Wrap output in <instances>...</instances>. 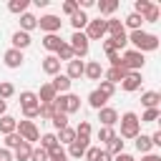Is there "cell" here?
I'll return each mask as SVG.
<instances>
[{
	"label": "cell",
	"instance_id": "1",
	"mask_svg": "<svg viewBox=\"0 0 161 161\" xmlns=\"http://www.w3.org/2000/svg\"><path fill=\"white\" fill-rule=\"evenodd\" d=\"M128 43H131V45H133V50H138V53H151V50H156V48H158V35L146 33V30L141 28V30L128 33Z\"/></svg>",
	"mask_w": 161,
	"mask_h": 161
},
{
	"label": "cell",
	"instance_id": "2",
	"mask_svg": "<svg viewBox=\"0 0 161 161\" xmlns=\"http://www.w3.org/2000/svg\"><path fill=\"white\" fill-rule=\"evenodd\" d=\"M118 123H121V138L123 141H133L141 133V121L133 111H126L123 116H118Z\"/></svg>",
	"mask_w": 161,
	"mask_h": 161
},
{
	"label": "cell",
	"instance_id": "3",
	"mask_svg": "<svg viewBox=\"0 0 161 161\" xmlns=\"http://www.w3.org/2000/svg\"><path fill=\"white\" fill-rule=\"evenodd\" d=\"M53 108H55V111H60V113H65V116H70V113L80 111V96H75V93H63V96H55Z\"/></svg>",
	"mask_w": 161,
	"mask_h": 161
},
{
	"label": "cell",
	"instance_id": "4",
	"mask_svg": "<svg viewBox=\"0 0 161 161\" xmlns=\"http://www.w3.org/2000/svg\"><path fill=\"white\" fill-rule=\"evenodd\" d=\"M143 63H146L143 53H138V50H133V48H131V50H123V53H121V65H123V68H126L128 73H131V70H133V73H141Z\"/></svg>",
	"mask_w": 161,
	"mask_h": 161
},
{
	"label": "cell",
	"instance_id": "5",
	"mask_svg": "<svg viewBox=\"0 0 161 161\" xmlns=\"http://www.w3.org/2000/svg\"><path fill=\"white\" fill-rule=\"evenodd\" d=\"M15 133L23 138V141H28V143H33V141H40V131H38V126L33 123V121H18V126H15Z\"/></svg>",
	"mask_w": 161,
	"mask_h": 161
},
{
	"label": "cell",
	"instance_id": "6",
	"mask_svg": "<svg viewBox=\"0 0 161 161\" xmlns=\"http://www.w3.org/2000/svg\"><path fill=\"white\" fill-rule=\"evenodd\" d=\"M70 50H73V55L80 60V58H86L88 55V48H91V40L86 38V33H73L70 35Z\"/></svg>",
	"mask_w": 161,
	"mask_h": 161
},
{
	"label": "cell",
	"instance_id": "7",
	"mask_svg": "<svg viewBox=\"0 0 161 161\" xmlns=\"http://www.w3.org/2000/svg\"><path fill=\"white\" fill-rule=\"evenodd\" d=\"M83 33H86L88 40H103V38H106V20H103V18L88 20V25H86Z\"/></svg>",
	"mask_w": 161,
	"mask_h": 161
},
{
	"label": "cell",
	"instance_id": "8",
	"mask_svg": "<svg viewBox=\"0 0 161 161\" xmlns=\"http://www.w3.org/2000/svg\"><path fill=\"white\" fill-rule=\"evenodd\" d=\"M38 28L48 35V33H58L60 28H63V20H60V15H43V18H38Z\"/></svg>",
	"mask_w": 161,
	"mask_h": 161
},
{
	"label": "cell",
	"instance_id": "9",
	"mask_svg": "<svg viewBox=\"0 0 161 161\" xmlns=\"http://www.w3.org/2000/svg\"><path fill=\"white\" fill-rule=\"evenodd\" d=\"M98 121H101V126L113 128V126L118 123V111H116L113 106H103V108L98 111Z\"/></svg>",
	"mask_w": 161,
	"mask_h": 161
},
{
	"label": "cell",
	"instance_id": "10",
	"mask_svg": "<svg viewBox=\"0 0 161 161\" xmlns=\"http://www.w3.org/2000/svg\"><path fill=\"white\" fill-rule=\"evenodd\" d=\"M50 86H53V91H55L58 96H63V93H70V86H73V80H70L65 73H58V75H53Z\"/></svg>",
	"mask_w": 161,
	"mask_h": 161
},
{
	"label": "cell",
	"instance_id": "11",
	"mask_svg": "<svg viewBox=\"0 0 161 161\" xmlns=\"http://www.w3.org/2000/svg\"><path fill=\"white\" fill-rule=\"evenodd\" d=\"M141 83H143V78H141V73H126V78L121 80V88L126 91V93H133V91H138L141 88Z\"/></svg>",
	"mask_w": 161,
	"mask_h": 161
},
{
	"label": "cell",
	"instance_id": "12",
	"mask_svg": "<svg viewBox=\"0 0 161 161\" xmlns=\"http://www.w3.org/2000/svg\"><path fill=\"white\" fill-rule=\"evenodd\" d=\"M88 146H91V138H75V141L68 146V151H65V153H68L70 158H80V156L86 153V148H88Z\"/></svg>",
	"mask_w": 161,
	"mask_h": 161
},
{
	"label": "cell",
	"instance_id": "13",
	"mask_svg": "<svg viewBox=\"0 0 161 161\" xmlns=\"http://www.w3.org/2000/svg\"><path fill=\"white\" fill-rule=\"evenodd\" d=\"M3 60H5V65H8V68H20V65H23V60H25V55H23V50L10 48V50H5Z\"/></svg>",
	"mask_w": 161,
	"mask_h": 161
},
{
	"label": "cell",
	"instance_id": "14",
	"mask_svg": "<svg viewBox=\"0 0 161 161\" xmlns=\"http://www.w3.org/2000/svg\"><path fill=\"white\" fill-rule=\"evenodd\" d=\"M10 43H13V48H15V50H25V48L33 43V38H30V33L15 30V33H13V38H10Z\"/></svg>",
	"mask_w": 161,
	"mask_h": 161
},
{
	"label": "cell",
	"instance_id": "15",
	"mask_svg": "<svg viewBox=\"0 0 161 161\" xmlns=\"http://www.w3.org/2000/svg\"><path fill=\"white\" fill-rule=\"evenodd\" d=\"M83 70H86V63H83V60H78V58H73V60H68L65 75H68L70 80H78V78L83 75Z\"/></svg>",
	"mask_w": 161,
	"mask_h": 161
},
{
	"label": "cell",
	"instance_id": "16",
	"mask_svg": "<svg viewBox=\"0 0 161 161\" xmlns=\"http://www.w3.org/2000/svg\"><path fill=\"white\" fill-rule=\"evenodd\" d=\"M83 75H86L88 80H101V78H103V65H101L98 60H88Z\"/></svg>",
	"mask_w": 161,
	"mask_h": 161
},
{
	"label": "cell",
	"instance_id": "17",
	"mask_svg": "<svg viewBox=\"0 0 161 161\" xmlns=\"http://www.w3.org/2000/svg\"><path fill=\"white\" fill-rule=\"evenodd\" d=\"M126 73H128V70H126L123 65H116V68L103 70V80H108V83H113V86H116V83H121V80L126 78Z\"/></svg>",
	"mask_w": 161,
	"mask_h": 161
},
{
	"label": "cell",
	"instance_id": "18",
	"mask_svg": "<svg viewBox=\"0 0 161 161\" xmlns=\"http://www.w3.org/2000/svg\"><path fill=\"white\" fill-rule=\"evenodd\" d=\"M40 68H43V73H48V75H58V73H60V60H58L55 55H45L43 63H40Z\"/></svg>",
	"mask_w": 161,
	"mask_h": 161
},
{
	"label": "cell",
	"instance_id": "19",
	"mask_svg": "<svg viewBox=\"0 0 161 161\" xmlns=\"http://www.w3.org/2000/svg\"><path fill=\"white\" fill-rule=\"evenodd\" d=\"M88 15L83 13V10H78V13H73L70 15V25H73V33H83L86 30V25H88Z\"/></svg>",
	"mask_w": 161,
	"mask_h": 161
},
{
	"label": "cell",
	"instance_id": "20",
	"mask_svg": "<svg viewBox=\"0 0 161 161\" xmlns=\"http://www.w3.org/2000/svg\"><path fill=\"white\" fill-rule=\"evenodd\" d=\"M158 103H161V93H158V91H146V93H141V106H143V108H158Z\"/></svg>",
	"mask_w": 161,
	"mask_h": 161
},
{
	"label": "cell",
	"instance_id": "21",
	"mask_svg": "<svg viewBox=\"0 0 161 161\" xmlns=\"http://www.w3.org/2000/svg\"><path fill=\"white\" fill-rule=\"evenodd\" d=\"M63 43H65V40H60V35H58V33H48V35H43V48H45V50H50V53H55Z\"/></svg>",
	"mask_w": 161,
	"mask_h": 161
},
{
	"label": "cell",
	"instance_id": "22",
	"mask_svg": "<svg viewBox=\"0 0 161 161\" xmlns=\"http://www.w3.org/2000/svg\"><path fill=\"white\" fill-rule=\"evenodd\" d=\"M35 96H38V103H53L58 93L53 91V86H50V83H43V86H40V91H38Z\"/></svg>",
	"mask_w": 161,
	"mask_h": 161
},
{
	"label": "cell",
	"instance_id": "23",
	"mask_svg": "<svg viewBox=\"0 0 161 161\" xmlns=\"http://www.w3.org/2000/svg\"><path fill=\"white\" fill-rule=\"evenodd\" d=\"M30 153H33V143L23 141V143L13 151V161H30Z\"/></svg>",
	"mask_w": 161,
	"mask_h": 161
},
{
	"label": "cell",
	"instance_id": "24",
	"mask_svg": "<svg viewBox=\"0 0 161 161\" xmlns=\"http://www.w3.org/2000/svg\"><path fill=\"white\" fill-rule=\"evenodd\" d=\"M55 138H58V143H60V146H70V143L75 141V128L65 126V128H60V131L55 133Z\"/></svg>",
	"mask_w": 161,
	"mask_h": 161
},
{
	"label": "cell",
	"instance_id": "25",
	"mask_svg": "<svg viewBox=\"0 0 161 161\" xmlns=\"http://www.w3.org/2000/svg\"><path fill=\"white\" fill-rule=\"evenodd\" d=\"M133 143H136V151H138L141 156H146V153H151V148H153V146H151V138H148L146 133H138V136L133 138Z\"/></svg>",
	"mask_w": 161,
	"mask_h": 161
},
{
	"label": "cell",
	"instance_id": "26",
	"mask_svg": "<svg viewBox=\"0 0 161 161\" xmlns=\"http://www.w3.org/2000/svg\"><path fill=\"white\" fill-rule=\"evenodd\" d=\"M38 28V18L33 15V13H23L20 15V30L23 33H30V30H35Z\"/></svg>",
	"mask_w": 161,
	"mask_h": 161
},
{
	"label": "cell",
	"instance_id": "27",
	"mask_svg": "<svg viewBox=\"0 0 161 161\" xmlns=\"http://www.w3.org/2000/svg\"><path fill=\"white\" fill-rule=\"evenodd\" d=\"M121 23H123V28H128V30L133 33V30H141V25H143V18H141V15H136V13H128V15H126Z\"/></svg>",
	"mask_w": 161,
	"mask_h": 161
},
{
	"label": "cell",
	"instance_id": "28",
	"mask_svg": "<svg viewBox=\"0 0 161 161\" xmlns=\"http://www.w3.org/2000/svg\"><path fill=\"white\" fill-rule=\"evenodd\" d=\"M15 126H18V121L13 118V116H0V133L3 136H8V133H15Z\"/></svg>",
	"mask_w": 161,
	"mask_h": 161
},
{
	"label": "cell",
	"instance_id": "29",
	"mask_svg": "<svg viewBox=\"0 0 161 161\" xmlns=\"http://www.w3.org/2000/svg\"><path fill=\"white\" fill-rule=\"evenodd\" d=\"M106 101H108V98H106L103 93H98V91H91V93H88V106L96 108V111H101V108L106 106Z\"/></svg>",
	"mask_w": 161,
	"mask_h": 161
},
{
	"label": "cell",
	"instance_id": "30",
	"mask_svg": "<svg viewBox=\"0 0 161 161\" xmlns=\"http://www.w3.org/2000/svg\"><path fill=\"white\" fill-rule=\"evenodd\" d=\"M106 146H108L106 151H108L111 156H118V153H123V146H126V141H123L121 136H113V138H111V141H108Z\"/></svg>",
	"mask_w": 161,
	"mask_h": 161
},
{
	"label": "cell",
	"instance_id": "31",
	"mask_svg": "<svg viewBox=\"0 0 161 161\" xmlns=\"http://www.w3.org/2000/svg\"><path fill=\"white\" fill-rule=\"evenodd\" d=\"M96 8H98L101 15H113L118 10V3L116 0H101V3H96Z\"/></svg>",
	"mask_w": 161,
	"mask_h": 161
},
{
	"label": "cell",
	"instance_id": "32",
	"mask_svg": "<svg viewBox=\"0 0 161 161\" xmlns=\"http://www.w3.org/2000/svg\"><path fill=\"white\" fill-rule=\"evenodd\" d=\"M108 40H111V45H113L116 50H123V48L128 45V33H126V30H121V33H116V35H111Z\"/></svg>",
	"mask_w": 161,
	"mask_h": 161
},
{
	"label": "cell",
	"instance_id": "33",
	"mask_svg": "<svg viewBox=\"0 0 161 161\" xmlns=\"http://www.w3.org/2000/svg\"><path fill=\"white\" fill-rule=\"evenodd\" d=\"M121 30H126V28H123V23H121L118 18H108V20H106V35H108V38L116 35V33H121Z\"/></svg>",
	"mask_w": 161,
	"mask_h": 161
},
{
	"label": "cell",
	"instance_id": "34",
	"mask_svg": "<svg viewBox=\"0 0 161 161\" xmlns=\"http://www.w3.org/2000/svg\"><path fill=\"white\" fill-rule=\"evenodd\" d=\"M33 106H38V96L33 91H23L20 93V108H33Z\"/></svg>",
	"mask_w": 161,
	"mask_h": 161
},
{
	"label": "cell",
	"instance_id": "35",
	"mask_svg": "<svg viewBox=\"0 0 161 161\" xmlns=\"http://www.w3.org/2000/svg\"><path fill=\"white\" fill-rule=\"evenodd\" d=\"M28 0H10L8 3V10L10 13H15V15H23V13H28Z\"/></svg>",
	"mask_w": 161,
	"mask_h": 161
},
{
	"label": "cell",
	"instance_id": "36",
	"mask_svg": "<svg viewBox=\"0 0 161 161\" xmlns=\"http://www.w3.org/2000/svg\"><path fill=\"white\" fill-rule=\"evenodd\" d=\"M55 58H58L60 63H63V60L68 63V60H73L75 55H73V50H70V45H68V43H63V45H60V48L55 50Z\"/></svg>",
	"mask_w": 161,
	"mask_h": 161
},
{
	"label": "cell",
	"instance_id": "37",
	"mask_svg": "<svg viewBox=\"0 0 161 161\" xmlns=\"http://www.w3.org/2000/svg\"><path fill=\"white\" fill-rule=\"evenodd\" d=\"M158 118H161V108H146L138 121H141V123H153V121H158Z\"/></svg>",
	"mask_w": 161,
	"mask_h": 161
},
{
	"label": "cell",
	"instance_id": "38",
	"mask_svg": "<svg viewBox=\"0 0 161 161\" xmlns=\"http://www.w3.org/2000/svg\"><path fill=\"white\" fill-rule=\"evenodd\" d=\"M48 161H68V153H65V148L58 143L55 148H50L48 151Z\"/></svg>",
	"mask_w": 161,
	"mask_h": 161
},
{
	"label": "cell",
	"instance_id": "39",
	"mask_svg": "<svg viewBox=\"0 0 161 161\" xmlns=\"http://www.w3.org/2000/svg\"><path fill=\"white\" fill-rule=\"evenodd\" d=\"M141 18H143V23H158V18H161V10H158V5H151V8H148L143 15H141Z\"/></svg>",
	"mask_w": 161,
	"mask_h": 161
},
{
	"label": "cell",
	"instance_id": "40",
	"mask_svg": "<svg viewBox=\"0 0 161 161\" xmlns=\"http://www.w3.org/2000/svg\"><path fill=\"white\" fill-rule=\"evenodd\" d=\"M55 146H58V138H55V133H43V136H40V148L50 151V148H55Z\"/></svg>",
	"mask_w": 161,
	"mask_h": 161
},
{
	"label": "cell",
	"instance_id": "41",
	"mask_svg": "<svg viewBox=\"0 0 161 161\" xmlns=\"http://www.w3.org/2000/svg\"><path fill=\"white\" fill-rule=\"evenodd\" d=\"M50 123H53V128H58V131H60V128H65V126H68V116H65V113H60V111H55V113H53V118H50Z\"/></svg>",
	"mask_w": 161,
	"mask_h": 161
},
{
	"label": "cell",
	"instance_id": "42",
	"mask_svg": "<svg viewBox=\"0 0 161 161\" xmlns=\"http://www.w3.org/2000/svg\"><path fill=\"white\" fill-rule=\"evenodd\" d=\"M91 123L88 121H80L78 126H75V138H91Z\"/></svg>",
	"mask_w": 161,
	"mask_h": 161
},
{
	"label": "cell",
	"instance_id": "43",
	"mask_svg": "<svg viewBox=\"0 0 161 161\" xmlns=\"http://www.w3.org/2000/svg\"><path fill=\"white\" fill-rule=\"evenodd\" d=\"M113 136H116V131H113V128H108V126H101V128H98V133H96V138H98L101 143H108Z\"/></svg>",
	"mask_w": 161,
	"mask_h": 161
},
{
	"label": "cell",
	"instance_id": "44",
	"mask_svg": "<svg viewBox=\"0 0 161 161\" xmlns=\"http://www.w3.org/2000/svg\"><path fill=\"white\" fill-rule=\"evenodd\" d=\"M20 143H23V138H20L18 133H8V136H5V146H3V148H8V151H15Z\"/></svg>",
	"mask_w": 161,
	"mask_h": 161
},
{
	"label": "cell",
	"instance_id": "45",
	"mask_svg": "<svg viewBox=\"0 0 161 161\" xmlns=\"http://www.w3.org/2000/svg\"><path fill=\"white\" fill-rule=\"evenodd\" d=\"M98 93H103L106 98H111L113 93H116V86L113 83H108V80H98V88H96Z\"/></svg>",
	"mask_w": 161,
	"mask_h": 161
},
{
	"label": "cell",
	"instance_id": "46",
	"mask_svg": "<svg viewBox=\"0 0 161 161\" xmlns=\"http://www.w3.org/2000/svg\"><path fill=\"white\" fill-rule=\"evenodd\" d=\"M13 96H15V86H13V83H8V80H5V83H0V98H3V101H8V98H13Z\"/></svg>",
	"mask_w": 161,
	"mask_h": 161
},
{
	"label": "cell",
	"instance_id": "47",
	"mask_svg": "<svg viewBox=\"0 0 161 161\" xmlns=\"http://www.w3.org/2000/svg\"><path fill=\"white\" fill-rule=\"evenodd\" d=\"M151 5H153L151 0H136V3H133V13H136V15H143Z\"/></svg>",
	"mask_w": 161,
	"mask_h": 161
},
{
	"label": "cell",
	"instance_id": "48",
	"mask_svg": "<svg viewBox=\"0 0 161 161\" xmlns=\"http://www.w3.org/2000/svg\"><path fill=\"white\" fill-rule=\"evenodd\" d=\"M53 113H55L53 103H40V116H38V118H45V121H50V118H53Z\"/></svg>",
	"mask_w": 161,
	"mask_h": 161
},
{
	"label": "cell",
	"instance_id": "49",
	"mask_svg": "<svg viewBox=\"0 0 161 161\" xmlns=\"http://www.w3.org/2000/svg\"><path fill=\"white\" fill-rule=\"evenodd\" d=\"M30 161H48V151H45V148H40V146H33Z\"/></svg>",
	"mask_w": 161,
	"mask_h": 161
},
{
	"label": "cell",
	"instance_id": "50",
	"mask_svg": "<svg viewBox=\"0 0 161 161\" xmlns=\"http://www.w3.org/2000/svg\"><path fill=\"white\" fill-rule=\"evenodd\" d=\"M38 116H40V103L33 106V108H23V118H25V121H33V118H38Z\"/></svg>",
	"mask_w": 161,
	"mask_h": 161
},
{
	"label": "cell",
	"instance_id": "51",
	"mask_svg": "<svg viewBox=\"0 0 161 161\" xmlns=\"http://www.w3.org/2000/svg\"><path fill=\"white\" fill-rule=\"evenodd\" d=\"M63 13H65L68 18H70L73 13H78V0H65V3H63Z\"/></svg>",
	"mask_w": 161,
	"mask_h": 161
},
{
	"label": "cell",
	"instance_id": "52",
	"mask_svg": "<svg viewBox=\"0 0 161 161\" xmlns=\"http://www.w3.org/2000/svg\"><path fill=\"white\" fill-rule=\"evenodd\" d=\"M98 153H101V148H98V146H88L83 156H86V161H96V158H98Z\"/></svg>",
	"mask_w": 161,
	"mask_h": 161
},
{
	"label": "cell",
	"instance_id": "53",
	"mask_svg": "<svg viewBox=\"0 0 161 161\" xmlns=\"http://www.w3.org/2000/svg\"><path fill=\"white\" fill-rule=\"evenodd\" d=\"M96 161H113V156H111L106 148H101V153H98V158H96Z\"/></svg>",
	"mask_w": 161,
	"mask_h": 161
},
{
	"label": "cell",
	"instance_id": "54",
	"mask_svg": "<svg viewBox=\"0 0 161 161\" xmlns=\"http://www.w3.org/2000/svg\"><path fill=\"white\" fill-rule=\"evenodd\" d=\"M0 161H13V151H8V148H0Z\"/></svg>",
	"mask_w": 161,
	"mask_h": 161
},
{
	"label": "cell",
	"instance_id": "55",
	"mask_svg": "<svg viewBox=\"0 0 161 161\" xmlns=\"http://www.w3.org/2000/svg\"><path fill=\"white\" fill-rule=\"evenodd\" d=\"M113 161H136V158H133L131 153H126V151H123V153H118V156H113Z\"/></svg>",
	"mask_w": 161,
	"mask_h": 161
},
{
	"label": "cell",
	"instance_id": "56",
	"mask_svg": "<svg viewBox=\"0 0 161 161\" xmlns=\"http://www.w3.org/2000/svg\"><path fill=\"white\" fill-rule=\"evenodd\" d=\"M141 161H161V156H158V153H146Z\"/></svg>",
	"mask_w": 161,
	"mask_h": 161
},
{
	"label": "cell",
	"instance_id": "57",
	"mask_svg": "<svg viewBox=\"0 0 161 161\" xmlns=\"http://www.w3.org/2000/svg\"><path fill=\"white\" fill-rule=\"evenodd\" d=\"M5 111H8V101L0 98V116H5Z\"/></svg>",
	"mask_w": 161,
	"mask_h": 161
},
{
	"label": "cell",
	"instance_id": "58",
	"mask_svg": "<svg viewBox=\"0 0 161 161\" xmlns=\"http://www.w3.org/2000/svg\"><path fill=\"white\" fill-rule=\"evenodd\" d=\"M33 5H38V8H45V5H48V0H33Z\"/></svg>",
	"mask_w": 161,
	"mask_h": 161
}]
</instances>
